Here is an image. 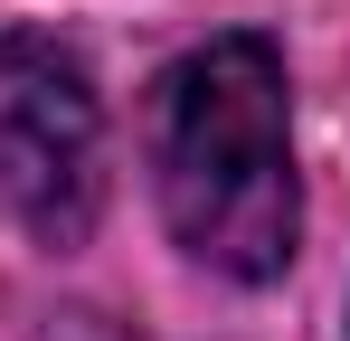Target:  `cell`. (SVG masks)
Here are the masks:
<instances>
[{
	"mask_svg": "<svg viewBox=\"0 0 350 341\" xmlns=\"http://www.w3.org/2000/svg\"><path fill=\"white\" fill-rule=\"evenodd\" d=\"M152 190L171 237L237 284L293 266L303 190H293V105L284 57L256 29L189 48L152 86Z\"/></svg>",
	"mask_w": 350,
	"mask_h": 341,
	"instance_id": "obj_1",
	"label": "cell"
},
{
	"mask_svg": "<svg viewBox=\"0 0 350 341\" xmlns=\"http://www.w3.org/2000/svg\"><path fill=\"white\" fill-rule=\"evenodd\" d=\"M105 199V105L57 38H0V218L76 247Z\"/></svg>",
	"mask_w": 350,
	"mask_h": 341,
	"instance_id": "obj_2",
	"label": "cell"
}]
</instances>
